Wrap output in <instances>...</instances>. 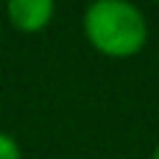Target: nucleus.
<instances>
[{
	"label": "nucleus",
	"instance_id": "f257e3e1",
	"mask_svg": "<svg viewBox=\"0 0 159 159\" xmlns=\"http://www.w3.org/2000/svg\"><path fill=\"white\" fill-rule=\"evenodd\" d=\"M81 28L92 50L109 59H131L148 42L145 14L126 0H95L81 17Z\"/></svg>",
	"mask_w": 159,
	"mask_h": 159
},
{
	"label": "nucleus",
	"instance_id": "7ed1b4c3",
	"mask_svg": "<svg viewBox=\"0 0 159 159\" xmlns=\"http://www.w3.org/2000/svg\"><path fill=\"white\" fill-rule=\"evenodd\" d=\"M0 159H22L20 143H17L8 131H0Z\"/></svg>",
	"mask_w": 159,
	"mask_h": 159
},
{
	"label": "nucleus",
	"instance_id": "20e7f679",
	"mask_svg": "<svg viewBox=\"0 0 159 159\" xmlns=\"http://www.w3.org/2000/svg\"><path fill=\"white\" fill-rule=\"evenodd\" d=\"M151 159H159V143H157V148H154V154H151Z\"/></svg>",
	"mask_w": 159,
	"mask_h": 159
},
{
	"label": "nucleus",
	"instance_id": "f03ea898",
	"mask_svg": "<svg viewBox=\"0 0 159 159\" xmlns=\"http://www.w3.org/2000/svg\"><path fill=\"white\" fill-rule=\"evenodd\" d=\"M56 3L53 0H11L6 6V17L20 34H39L53 22Z\"/></svg>",
	"mask_w": 159,
	"mask_h": 159
}]
</instances>
